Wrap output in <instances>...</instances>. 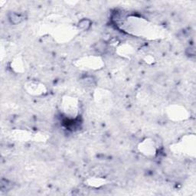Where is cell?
<instances>
[{
	"instance_id": "1",
	"label": "cell",
	"mask_w": 196,
	"mask_h": 196,
	"mask_svg": "<svg viewBox=\"0 0 196 196\" xmlns=\"http://www.w3.org/2000/svg\"><path fill=\"white\" fill-rule=\"evenodd\" d=\"M22 19H23V17L22 16L21 14L15 13V12H12V13L10 14L9 17H8V19H9L10 22L14 25L20 23L22 21Z\"/></svg>"
},
{
	"instance_id": "2",
	"label": "cell",
	"mask_w": 196,
	"mask_h": 196,
	"mask_svg": "<svg viewBox=\"0 0 196 196\" xmlns=\"http://www.w3.org/2000/svg\"><path fill=\"white\" fill-rule=\"evenodd\" d=\"M91 22L89 20V19H81V21H79L78 25V29L81 30H87L91 27Z\"/></svg>"
}]
</instances>
